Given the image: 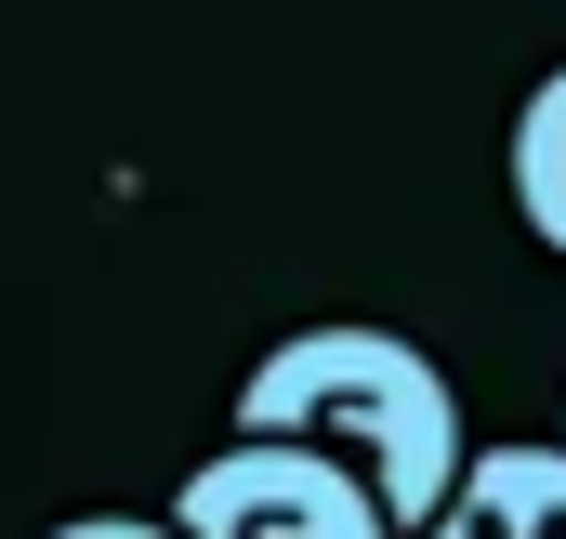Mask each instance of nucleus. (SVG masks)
Segmentation results:
<instances>
[{"instance_id":"nucleus-1","label":"nucleus","mask_w":566,"mask_h":539,"mask_svg":"<svg viewBox=\"0 0 566 539\" xmlns=\"http://www.w3.org/2000/svg\"><path fill=\"white\" fill-rule=\"evenodd\" d=\"M238 434H316V447H343L369 474V500L396 514V539L448 500V474L474 447L461 382L434 369L409 329H369V316H316V329L264 342L251 382H238Z\"/></svg>"},{"instance_id":"nucleus-2","label":"nucleus","mask_w":566,"mask_h":539,"mask_svg":"<svg viewBox=\"0 0 566 539\" xmlns=\"http://www.w3.org/2000/svg\"><path fill=\"white\" fill-rule=\"evenodd\" d=\"M185 539H396V514L369 500V474L316 434H224L185 487H171Z\"/></svg>"},{"instance_id":"nucleus-3","label":"nucleus","mask_w":566,"mask_h":539,"mask_svg":"<svg viewBox=\"0 0 566 539\" xmlns=\"http://www.w3.org/2000/svg\"><path fill=\"white\" fill-rule=\"evenodd\" d=\"M409 539H566V434H514V447H461L448 500Z\"/></svg>"},{"instance_id":"nucleus-4","label":"nucleus","mask_w":566,"mask_h":539,"mask_svg":"<svg viewBox=\"0 0 566 539\" xmlns=\"http://www.w3.org/2000/svg\"><path fill=\"white\" fill-rule=\"evenodd\" d=\"M514 224L566 264V66L514 106Z\"/></svg>"},{"instance_id":"nucleus-5","label":"nucleus","mask_w":566,"mask_h":539,"mask_svg":"<svg viewBox=\"0 0 566 539\" xmlns=\"http://www.w3.org/2000/svg\"><path fill=\"white\" fill-rule=\"evenodd\" d=\"M40 539H185L171 514H66V527H40Z\"/></svg>"},{"instance_id":"nucleus-6","label":"nucleus","mask_w":566,"mask_h":539,"mask_svg":"<svg viewBox=\"0 0 566 539\" xmlns=\"http://www.w3.org/2000/svg\"><path fill=\"white\" fill-rule=\"evenodd\" d=\"M554 434H566V421H554Z\"/></svg>"}]
</instances>
